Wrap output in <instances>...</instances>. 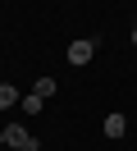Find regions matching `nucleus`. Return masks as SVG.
Returning <instances> with one entry per match:
<instances>
[{"instance_id": "6", "label": "nucleus", "mask_w": 137, "mask_h": 151, "mask_svg": "<svg viewBox=\"0 0 137 151\" xmlns=\"http://www.w3.org/2000/svg\"><path fill=\"white\" fill-rule=\"evenodd\" d=\"M41 105H46V101H41L37 92H27V96H23V114H41Z\"/></svg>"}, {"instance_id": "7", "label": "nucleus", "mask_w": 137, "mask_h": 151, "mask_svg": "<svg viewBox=\"0 0 137 151\" xmlns=\"http://www.w3.org/2000/svg\"><path fill=\"white\" fill-rule=\"evenodd\" d=\"M0 151H5V137H0Z\"/></svg>"}, {"instance_id": "8", "label": "nucleus", "mask_w": 137, "mask_h": 151, "mask_svg": "<svg viewBox=\"0 0 137 151\" xmlns=\"http://www.w3.org/2000/svg\"><path fill=\"white\" fill-rule=\"evenodd\" d=\"M133 41H137V28H133Z\"/></svg>"}, {"instance_id": "4", "label": "nucleus", "mask_w": 137, "mask_h": 151, "mask_svg": "<svg viewBox=\"0 0 137 151\" xmlns=\"http://www.w3.org/2000/svg\"><path fill=\"white\" fill-rule=\"evenodd\" d=\"M18 101H23V96H18L9 83H0V110H9V105H18Z\"/></svg>"}, {"instance_id": "1", "label": "nucleus", "mask_w": 137, "mask_h": 151, "mask_svg": "<svg viewBox=\"0 0 137 151\" xmlns=\"http://www.w3.org/2000/svg\"><path fill=\"white\" fill-rule=\"evenodd\" d=\"M0 137H5V147H14V151H37V137L23 128V124H5Z\"/></svg>"}, {"instance_id": "5", "label": "nucleus", "mask_w": 137, "mask_h": 151, "mask_svg": "<svg viewBox=\"0 0 137 151\" xmlns=\"http://www.w3.org/2000/svg\"><path fill=\"white\" fill-rule=\"evenodd\" d=\"M32 92L41 96V101H46V96H55V78H37V83H32Z\"/></svg>"}, {"instance_id": "2", "label": "nucleus", "mask_w": 137, "mask_h": 151, "mask_svg": "<svg viewBox=\"0 0 137 151\" xmlns=\"http://www.w3.org/2000/svg\"><path fill=\"white\" fill-rule=\"evenodd\" d=\"M91 50H96V41H73V46H69V64H87Z\"/></svg>"}, {"instance_id": "3", "label": "nucleus", "mask_w": 137, "mask_h": 151, "mask_svg": "<svg viewBox=\"0 0 137 151\" xmlns=\"http://www.w3.org/2000/svg\"><path fill=\"white\" fill-rule=\"evenodd\" d=\"M128 133V119L123 114H105V137H123Z\"/></svg>"}]
</instances>
